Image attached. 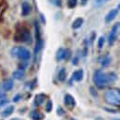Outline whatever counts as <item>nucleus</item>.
Listing matches in <instances>:
<instances>
[{
	"label": "nucleus",
	"instance_id": "1",
	"mask_svg": "<svg viewBox=\"0 0 120 120\" xmlns=\"http://www.w3.org/2000/svg\"><path fill=\"white\" fill-rule=\"evenodd\" d=\"M105 100L107 104L117 106L120 105V89L111 88L105 93Z\"/></svg>",
	"mask_w": 120,
	"mask_h": 120
},
{
	"label": "nucleus",
	"instance_id": "2",
	"mask_svg": "<svg viewBox=\"0 0 120 120\" xmlns=\"http://www.w3.org/2000/svg\"><path fill=\"white\" fill-rule=\"evenodd\" d=\"M93 82L97 88L104 89L105 86L109 84L107 79V74H105L102 70H96L93 74Z\"/></svg>",
	"mask_w": 120,
	"mask_h": 120
},
{
	"label": "nucleus",
	"instance_id": "3",
	"mask_svg": "<svg viewBox=\"0 0 120 120\" xmlns=\"http://www.w3.org/2000/svg\"><path fill=\"white\" fill-rule=\"evenodd\" d=\"M11 54L13 56L18 57L19 59L22 60V61H27L30 58L31 55L30 52L25 47L22 46H19V47H14L11 50Z\"/></svg>",
	"mask_w": 120,
	"mask_h": 120
},
{
	"label": "nucleus",
	"instance_id": "4",
	"mask_svg": "<svg viewBox=\"0 0 120 120\" xmlns=\"http://www.w3.org/2000/svg\"><path fill=\"white\" fill-rule=\"evenodd\" d=\"M15 41L17 42H22L27 45H30L32 42V38L30 35V32L27 29H21L17 32L15 35Z\"/></svg>",
	"mask_w": 120,
	"mask_h": 120
},
{
	"label": "nucleus",
	"instance_id": "5",
	"mask_svg": "<svg viewBox=\"0 0 120 120\" xmlns=\"http://www.w3.org/2000/svg\"><path fill=\"white\" fill-rule=\"evenodd\" d=\"M117 28H118L117 24L114 25L113 28H112V30H111V31H110V33H109L108 42H109V45H113V44L115 43L116 39V35H117Z\"/></svg>",
	"mask_w": 120,
	"mask_h": 120
},
{
	"label": "nucleus",
	"instance_id": "6",
	"mask_svg": "<svg viewBox=\"0 0 120 120\" xmlns=\"http://www.w3.org/2000/svg\"><path fill=\"white\" fill-rule=\"evenodd\" d=\"M118 11H119L118 8L111 9V10L107 13V15L105 16V23H110L112 20H114L115 18H116V17L117 16V14H118Z\"/></svg>",
	"mask_w": 120,
	"mask_h": 120
},
{
	"label": "nucleus",
	"instance_id": "7",
	"mask_svg": "<svg viewBox=\"0 0 120 120\" xmlns=\"http://www.w3.org/2000/svg\"><path fill=\"white\" fill-rule=\"evenodd\" d=\"M64 102H65V105H67L68 107L69 108H73L75 106V99L73 98L72 95L70 94H66L65 97H64Z\"/></svg>",
	"mask_w": 120,
	"mask_h": 120
},
{
	"label": "nucleus",
	"instance_id": "8",
	"mask_svg": "<svg viewBox=\"0 0 120 120\" xmlns=\"http://www.w3.org/2000/svg\"><path fill=\"white\" fill-rule=\"evenodd\" d=\"M13 86H14V82L11 79H7L2 83V88L5 91H8V90H12Z\"/></svg>",
	"mask_w": 120,
	"mask_h": 120
},
{
	"label": "nucleus",
	"instance_id": "9",
	"mask_svg": "<svg viewBox=\"0 0 120 120\" xmlns=\"http://www.w3.org/2000/svg\"><path fill=\"white\" fill-rule=\"evenodd\" d=\"M31 11V6L28 2H23L21 5V14L22 16H28Z\"/></svg>",
	"mask_w": 120,
	"mask_h": 120
},
{
	"label": "nucleus",
	"instance_id": "10",
	"mask_svg": "<svg viewBox=\"0 0 120 120\" xmlns=\"http://www.w3.org/2000/svg\"><path fill=\"white\" fill-rule=\"evenodd\" d=\"M45 100V95L44 93H40V94H37L34 98V105L35 106H39L41 105Z\"/></svg>",
	"mask_w": 120,
	"mask_h": 120
},
{
	"label": "nucleus",
	"instance_id": "11",
	"mask_svg": "<svg viewBox=\"0 0 120 120\" xmlns=\"http://www.w3.org/2000/svg\"><path fill=\"white\" fill-rule=\"evenodd\" d=\"M30 117L32 120H42L44 118V115L36 110H33L30 113Z\"/></svg>",
	"mask_w": 120,
	"mask_h": 120
},
{
	"label": "nucleus",
	"instance_id": "12",
	"mask_svg": "<svg viewBox=\"0 0 120 120\" xmlns=\"http://www.w3.org/2000/svg\"><path fill=\"white\" fill-rule=\"evenodd\" d=\"M83 79V70L82 69H79L76 70L72 75V79H74L75 81H80Z\"/></svg>",
	"mask_w": 120,
	"mask_h": 120
},
{
	"label": "nucleus",
	"instance_id": "13",
	"mask_svg": "<svg viewBox=\"0 0 120 120\" xmlns=\"http://www.w3.org/2000/svg\"><path fill=\"white\" fill-rule=\"evenodd\" d=\"M13 112H14V106H13V105H9V106H8L7 108H5V109L3 110V112L1 113V116L7 117V116H10Z\"/></svg>",
	"mask_w": 120,
	"mask_h": 120
},
{
	"label": "nucleus",
	"instance_id": "14",
	"mask_svg": "<svg viewBox=\"0 0 120 120\" xmlns=\"http://www.w3.org/2000/svg\"><path fill=\"white\" fill-rule=\"evenodd\" d=\"M13 78L15 79H18V80H20V79H22L23 78H24V76H25V73H24V70H21V69H18V70H15L14 72H13Z\"/></svg>",
	"mask_w": 120,
	"mask_h": 120
},
{
	"label": "nucleus",
	"instance_id": "15",
	"mask_svg": "<svg viewBox=\"0 0 120 120\" xmlns=\"http://www.w3.org/2000/svg\"><path fill=\"white\" fill-rule=\"evenodd\" d=\"M83 19L82 18H78V19H76L75 20L73 21V23H72V28L74 29V30H77V29H79V28H80L81 26H82V24H83Z\"/></svg>",
	"mask_w": 120,
	"mask_h": 120
},
{
	"label": "nucleus",
	"instance_id": "16",
	"mask_svg": "<svg viewBox=\"0 0 120 120\" xmlns=\"http://www.w3.org/2000/svg\"><path fill=\"white\" fill-rule=\"evenodd\" d=\"M65 55H66V49L59 48L57 53H56V60L57 61H61V60L65 59Z\"/></svg>",
	"mask_w": 120,
	"mask_h": 120
},
{
	"label": "nucleus",
	"instance_id": "17",
	"mask_svg": "<svg viewBox=\"0 0 120 120\" xmlns=\"http://www.w3.org/2000/svg\"><path fill=\"white\" fill-rule=\"evenodd\" d=\"M116 73H114V72H110V73H108L107 74V79H108V83L109 84H111V83H114L116 80Z\"/></svg>",
	"mask_w": 120,
	"mask_h": 120
},
{
	"label": "nucleus",
	"instance_id": "18",
	"mask_svg": "<svg viewBox=\"0 0 120 120\" xmlns=\"http://www.w3.org/2000/svg\"><path fill=\"white\" fill-rule=\"evenodd\" d=\"M67 78V72H66V69L65 68H61L58 72V79L60 81H64Z\"/></svg>",
	"mask_w": 120,
	"mask_h": 120
},
{
	"label": "nucleus",
	"instance_id": "19",
	"mask_svg": "<svg viewBox=\"0 0 120 120\" xmlns=\"http://www.w3.org/2000/svg\"><path fill=\"white\" fill-rule=\"evenodd\" d=\"M110 63H111V57H109V56H105L103 59L101 60V65L104 68H106Z\"/></svg>",
	"mask_w": 120,
	"mask_h": 120
},
{
	"label": "nucleus",
	"instance_id": "20",
	"mask_svg": "<svg viewBox=\"0 0 120 120\" xmlns=\"http://www.w3.org/2000/svg\"><path fill=\"white\" fill-rule=\"evenodd\" d=\"M107 1H108V0H95V1H94V6H95L96 8H99V7L103 6L104 4H105Z\"/></svg>",
	"mask_w": 120,
	"mask_h": 120
},
{
	"label": "nucleus",
	"instance_id": "21",
	"mask_svg": "<svg viewBox=\"0 0 120 120\" xmlns=\"http://www.w3.org/2000/svg\"><path fill=\"white\" fill-rule=\"evenodd\" d=\"M77 3H78L77 0H68V8H75L76 6H77Z\"/></svg>",
	"mask_w": 120,
	"mask_h": 120
},
{
	"label": "nucleus",
	"instance_id": "22",
	"mask_svg": "<svg viewBox=\"0 0 120 120\" xmlns=\"http://www.w3.org/2000/svg\"><path fill=\"white\" fill-rule=\"evenodd\" d=\"M52 108H53V103H52V101H48L47 104H46V107H45L46 112H51L52 111Z\"/></svg>",
	"mask_w": 120,
	"mask_h": 120
},
{
	"label": "nucleus",
	"instance_id": "23",
	"mask_svg": "<svg viewBox=\"0 0 120 120\" xmlns=\"http://www.w3.org/2000/svg\"><path fill=\"white\" fill-rule=\"evenodd\" d=\"M105 45V37H100L99 40H98V47L99 48H102Z\"/></svg>",
	"mask_w": 120,
	"mask_h": 120
},
{
	"label": "nucleus",
	"instance_id": "24",
	"mask_svg": "<svg viewBox=\"0 0 120 120\" xmlns=\"http://www.w3.org/2000/svg\"><path fill=\"white\" fill-rule=\"evenodd\" d=\"M71 57V51L69 49H66V55H65V59L69 60V58Z\"/></svg>",
	"mask_w": 120,
	"mask_h": 120
},
{
	"label": "nucleus",
	"instance_id": "25",
	"mask_svg": "<svg viewBox=\"0 0 120 120\" xmlns=\"http://www.w3.org/2000/svg\"><path fill=\"white\" fill-rule=\"evenodd\" d=\"M51 2H54L53 4L57 6V7H61V0H50Z\"/></svg>",
	"mask_w": 120,
	"mask_h": 120
},
{
	"label": "nucleus",
	"instance_id": "26",
	"mask_svg": "<svg viewBox=\"0 0 120 120\" xmlns=\"http://www.w3.org/2000/svg\"><path fill=\"white\" fill-rule=\"evenodd\" d=\"M90 93H91V95H93L94 97H97V91L94 90V88L90 87Z\"/></svg>",
	"mask_w": 120,
	"mask_h": 120
},
{
	"label": "nucleus",
	"instance_id": "27",
	"mask_svg": "<svg viewBox=\"0 0 120 120\" xmlns=\"http://www.w3.org/2000/svg\"><path fill=\"white\" fill-rule=\"evenodd\" d=\"M57 114H58V115H63V114H64V111H63V109H62V108H58V109H57Z\"/></svg>",
	"mask_w": 120,
	"mask_h": 120
},
{
	"label": "nucleus",
	"instance_id": "28",
	"mask_svg": "<svg viewBox=\"0 0 120 120\" xmlns=\"http://www.w3.org/2000/svg\"><path fill=\"white\" fill-rule=\"evenodd\" d=\"M19 99H20V95H19V94H18L17 96H15V97H14L13 101H14V102H18V101H19Z\"/></svg>",
	"mask_w": 120,
	"mask_h": 120
},
{
	"label": "nucleus",
	"instance_id": "29",
	"mask_svg": "<svg viewBox=\"0 0 120 120\" xmlns=\"http://www.w3.org/2000/svg\"><path fill=\"white\" fill-rule=\"evenodd\" d=\"M11 120H21L20 118H12Z\"/></svg>",
	"mask_w": 120,
	"mask_h": 120
},
{
	"label": "nucleus",
	"instance_id": "30",
	"mask_svg": "<svg viewBox=\"0 0 120 120\" xmlns=\"http://www.w3.org/2000/svg\"><path fill=\"white\" fill-rule=\"evenodd\" d=\"M114 120H120V118H115Z\"/></svg>",
	"mask_w": 120,
	"mask_h": 120
},
{
	"label": "nucleus",
	"instance_id": "31",
	"mask_svg": "<svg viewBox=\"0 0 120 120\" xmlns=\"http://www.w3.org/2000/svg\"><path fill=\"white\" fill-rule=\"evenodd\" d=\"M69 120H76V119H74V118H71V119H69Z\"/></svg>",
	"mask_w": 120,
	"mask_h": 120
},
{
	"label": "nucleus",
	"instance_id": "32",
	"mask_svg": "<svg viewBox=\"0 0 120 120\" xmlns=\"http://www.w3.org/2000/svg\"><path fill=\"white\" fill-rule=\"evenodd\" d=\"M118 8V9H119V8H120V5H119V6H118V8Z\"/></svg>",
	"mask_w": 120,
	"mask_h": 120
}]
</instances>
